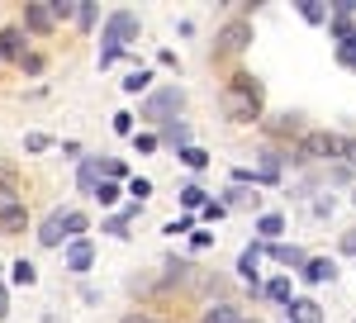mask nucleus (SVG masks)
Returning a JSON list of instances; mask_svg holds the SVG:
<instances>
[{"instance_id": "nucleus-1", "label": "nucleus", "mask_w": 356, "mask_h": 323, "mask_svg": "<svg viewBox=\"0 0 356 323\" xmlns=\"http://www.w3.org/2000/svg\"><path fill=\"white\" fill-rule=\"evenodd\" d=\"M219 109H223V119H233V124H257L261 109H266V90H261V81L247 77V72H233V77L223 81Z\"/></svg>"}, {"instance_id": "nucleus-2", "label": "nucleus", "mask_w": 356, "mask_h": 323, "mask_svg": "<svg viewBox=\"0 0 356 323\" xmlns=\"http://www.w3.org/2000/svg\"><path fill=\"white\" fill-rule=\"evenodd\" d=\"M138 33H143V19H138L134 10H114L110 19H105V29H100V43H105L100 48V72L114 67L129 43H138Z\"/></svg>"}, {"instance_id": "nucleus-3", "label": "nucleus", "mask_w": 356, "mask_h": 323, "mask_svg": "<svg viewBox=\"0 0 356 323\" xmlns=\"http://www.w3.org/2000/svg\"><path fill=\"white\" fill-rule=\"evenodd\" d=\"M181 109H186V90H181V86H166V90H152V95L138 105V114H143L147 124H171Z\"/></svg>"}, {"instance_id": "nucleus-4", "label": "nucleus", "mask_w": 356, "mask_h": 323, "mask_svg": "<svg viewBox=\"0 0 356 323\" xmlns=\"http://www.w3.org/2000/svg\"><path fill=\"white\" fill-rule=\"evenodd\" d=\"M337 148H342L337 134L309 129V134H300V143H295V162H328V157H337Z\"/></svg>"}, {"instance_id": "nucleus-5", "label": "nucleus", "mask_w": 356, "mask_h": 323, "mask_svg": "<svg viewBox=\"0 0 356 323\" xmlns=\"http://www.w3.org/2000/svg\"><path fill=\"white\" fill-rule=\"evenodd\" d=\"M0 233H5V238H19V233H29L24 190H0Z\"/></svg>"}, {"instance_id": "nucleus-6", "label": "nucleus", "mask_w": 356, "mask_h": 323, "mask_svg": "<svg viewBox=\"0 0 356 323\" xmlns=\"http://www.w3.org/2000/svg\"><path fill=\"white\" fill-rule=\"evenodd\" d=\"M247 43H252V19H228L219 29V38H214V53L238 57V53H247Z\"/></svg>"}, {"instance_id": "nucleus-7", "label": "nucleus", "mask_w": 356, "mask_h": 323, "mask_svg": "<svg viewBox=\"0 0 356 323\" xmlns=\"http://www.w3.org/2000/svg\"><path fill=\"white\" fill-rule=\"evenodd\" d=\"M62 267L72 271V276H86V271L95 267V242L90 238H72L62 247Z\"/></svg>"}, {"instance_id": "nucleus-8", "label": "nucleus", "mask_w": 356, "mask_h": 323, "mask_svg": "<svg viewBox=\"0 0 356 323\" xmlns=\"http://www.w3.org/2000/svg\"><path fill=\"white\" fill-rule=\"evenodd\" d=\"M29 53V33L19 24H5L0 29V62H24Z\"/></svg>"}, {"instance_id": "nucleus-9", "label": "nucleus", "mask_w": 356, "mask_h": 323, "mask_svg": "<svg viewBox=\"0 0 356 323\" xmlns=\"http://www.w3.org/2000/svg\"><path fill=\"white\" fill-rule=\"evenodd\" d=\"M332 276H337V262H332V257H309V262L300 267L304 285H323V281H332Z\"/></svg>"}, {"instance_id": "nucleus-10", "label": "nucleus", "mask_w": 356, "mask_h": 323, "mask_svg": "<svg viewBox=\"0 0 356 323\" xmlns=\"http://www.w3.org/2000/svg\"><path fill=\"white\" fill-rule=\"evenodd\" d=\"M261 252H266V242H247L243 257H238V276H243L252 290H261V285H257V267H261Z\"/></svg>"}, {"instance_id": "nucleus-11", "label": "nucleus", "mask_w": 356, "mask_h": 323, "mask_svg": "<svg viewBox=\"0 0 356 323\" xmlns=\"http://www.w3.org/2000/svg\"><path fill=\"white\" fill-rule=\"evenodd\" d=\"M24 33H53V15H48V0H38V5H24Z\"/></svg>"}, {"instance_id": "nucleus-12", "label": "nucleus", "mask_w": 356, "mask_h": 323, "mask_svg": "<svg viewBox=\"0 0 356 323\" xmlns=\"http://www.w3.org/2000/svg\"><path fill=\"white\" fill-rule=\"evenodd\" d=\"M143 214V205H124L119 214H110L105 219V228L100 233H110V238H129V228H134V219Z\"/></svg>"}, {"instance_id": "nucleus-13", "label": "nucleus", "mask_w": 356, "mask_h": 323, "mask_svg": "<svg viewBox=\"0 0 356 323\" xmlns=\"http://www.w3.org/2000/svg\"><path fill=\"white\" fill-rule=\"evenodd\" d=\"M266 252H271L280 267H290V271H300L309 257H304V247H295V242H266Z\"/></svg>"}, {"instance_id": "nucleus-14", "label": "nucleus", "mask_w": 356, "mask_h": 323, "mask_svg": "<svg viewBox=\"0 0 356 323\" xmlns=\"http://www.w3.org/2000/svg\"><path fill=\"white\" fill-rule=\"evenodd\" d=\"M86 228H90V219H86V210H62V242L86 238Z\"/></svg>"}, {"instance_id": "nucleus-15", "label": "nucleus", "mask_w": 356, "mask_h": 323, "mask_svg": "<svg viewBox=\"0 0 356 323\" xmlns=\"http://www.w3.org/2000/svg\"><path fill=\"white\" fill-rule=\"evenodd\" d=\"M162 143H171V148H176V152H181V148H191V124H186V119H171V124H162Z\"/></svg>"}, {"instance_id": "nucleus-16", "label": "nucleus", "mask_w": 356, "mask_h": 323, "mask_svg": "<svg viewBox=\"0 0 356 323\" xmlns=\"http://www.w3.org/2000/svg\"><path fill=\"white\" fill-rule=\"evenodd\" d=\"M261 295L275 299V304H290V299H295V281H290V276H271V281L261 285Z\"/></svg>"}, {"instance_id": "nucleus-17", "label": "nucleus", "mask_w": 356, "mask_h": 323, "mask_svg": "<svg viewBox=\"0 0 356 323\" xmlns=\"http://www.w3.org/2000/svg\"><path fill=\"white\" fill-rule=\"evenodd\" d=\"M285 319H295V323H323V314H318V304H314V299H290V304H285Z\"/></svg>"}, {"instance_id": "nucleus-18", "label": "nucleus", "mask_w": 356, "mask_h": 323, "mask_svg": "<svg viewBox=\"0 0 356 323\" xmlns=\"http://www.w3.org/2000/svg\"><path fill=\"white\" fill-rule=\"evenodd\" d=\"M195 323H243V309L238 304H209Z\"/></svg>"}, {"instance_id": "nucleus-19", "label": "nucleus", "mask_w": 356, "mask_h": 323, "mask_svg": "<svg viewBox=\"0 0 356 323\" xmlns=\"http://www.w3.org/2000/svg\"><path fill=\"white\" fill-rule=\"evenodd\" d=\"M38 242L43 247H62V210H53V214L38 223Z\"/></svg>"}, {"instance_id": "nucleus-20", "label": "nucleus", "mask_w": 356, "mask_h": 323, "mask_svg": "<svg viewBox=\"0 0 356 323\" xmlns=\"http://www.w3.org/2000/svg\"><path fill=\"white\" fill-rule=\"evenodd\" d=\"M285 233V214H261L257 219V242H280Z\"/></svg>"}, {"instance_id": "nucleus-21", "label": "nucleus", "mask_w": 356, "mask_h": 323, "mask_svg": "<svg viewBox=\"0 0 356 323\" xmlns=\"http://www.w3.org/2000/svg\"><path fill=\"white\" fill-rule=\"evenodd\" d=\"M76 186L90 195V190L100 186V157H81V171H76Z\"/></svg>"}, {"instance_id": "nucleus-22", "label": "nucleus", "mask_w": 356, "mask_h": 323, "mask_svg": "<svg viewBox=\"0 0 356 323\" xmlns=\"http://www.w3.org/2000/svg\"><path fill=\"white\" fill-rule=\"evenodd\" d=\"M119 195H124L119 181H100V186L90 190V200H100V210H114V205H119Z\"/></svg>"}, {"instance_id": "nucleus-23", "label": "nucleus", "mask_w": 356, "mask_h": 323, "mask_svg": "<svg viewBox=\"0 0 356 323\" xmlns=\"http://www.w3.org/2000/svg\"><path fill=\"white\" fill-rule=\"evenodd\" d=\"M10 281H15V285H33V281H38V267H33L29 257H19V262H10Z\"/></svg>"}, {"instance_id": "nucleus-24", "label": "nucleus", "mask_w": 356, "mask_h": 323, "mask_svg": "<svg viewBox=\"0 0 356 323\" xmlns=\"http://www.w3.org/2000/svg\"><path fill=\"white\" fill-rule=\"evenodd\" d=\"M147 86H152V72H147V67H134V72L124 77V90H129V95H143Z\"/></svg>"}, {"instance_id": "nucleus-25", "label": "nucleus", "mask_w": 356, "mask_h": 323, "mask_svg": "<svg viewBox=\"0 0 356 323\" xmlns=\"http://www.w3.org/2000/svg\"><path fill=\"white\" fill-rule=\"evenodd\" d=\"M233 205H252V210H257V205H261V195H252L247 186H233L228 195H223V210H233Z\"/></svg>"}, {"instance_id": "nucleus-26", "label": "nucleus", "mask_w": 356, "mask_h": 323, "mask_svg": "<svg viewBox=\"0 0 356 323\" xmlns=\"http://www.w3.org/2000/svg\"><path fill=\"white\" fill-rule=\"evenodd\" d=\"M300 15L309 24H328V5L323 0H300Z\"/></svg>"}, {"instance_id": "nucleus-27", "label": "nucleus", "mask_w": 356, "mask_h": 323, "mask_svg": "<svg viewBox=\"0 0 356 323\" xmlns=\"http://www.w3.org/2000/svg\"><path fill=\"white\" fill-rule=\"evenodd\" d=\"M176 157L186 162V166H191V171H204V166H209V152H204V148H195V143H191V148H181V152H176Z\"/></svg>"}, {"instance_id": "nucleus-28", "label": "nucleus", "mask_w": 356, "mask_h": 323, "mask_svg": "<svg viewBox=\"0 0 356 323\" xmlns=\"http://www.w3.org/2000/svg\"><path fill=\"white\" fill-rule=\"evenodd\" d=\"M95 19H100V5H95V0H76V24L95 29Z\"/></svg>"}, {"instance_id": "nucleus-29", "label": "nucleus", "mask_w": 356, "mask_h": 323, "mask_svg": "<svg viewBox=\"0 0 356 323\" xmlns=\"http://www.w3.org/2000/svg\"><path fill=\"white\" fill-rule=\"evenodd\" d=\"M48 15H53V24L57 19H76V0H48Z\"/></svg>"}, {"instance_id": "nucleus-30", "label": "nucleus", "mask_w": 356, "mask_h": 323, "mask_svg": "<svg viewBox=\"0 0 356 323\" xmlns=\"http://www.w3.org/2000/svg\"><path fill=\"white\" fill-rule=\"evenodd\" d=\"M181 205H186V210H204V190L195 186V181H191V186H181Z\"/></svg>"}, {"instance_id": "nucleus-31", "label": "nucleus", "mask_w": 356, "mask_h": 323, "mask_svg": "<svg viewBox=\"0 0 356 323\" xmlns=\"http://www.w3.org/2000/svg\"><path fill=\"white\" fill-rule=\"evenodd\" d=\"M0 190H19V166L15 162H0Z\"/></svg>"}, {"instance_id": "nucleus-32", "label": "nucleus", "mask_w": 356, "mask_h": 323, "mask_svg": "<svg viewBox=\"0 0 356 323\" xmlns=\"http://www.w3.org/2000/svg\"><path fill=\"white\" fill-rule=\"evenodd\" d=\"M271 134H275V138H285V134L295 138V134H300V119H295V114H280V119L271 124Z\"/></svg>"}, {"instance_id": "nucleus-33", "label": "nucleus", "mask_w": 356, "mask_h": 323, "mask_svg": "<svg viewBox=\"0 0 356 323\" xmlns=\"http://www.w3.org/2000/svg\"><path fill=\"white\" fill-rule=\"evenodd\" d=\"M129 195H134V205H143V200L152 195V181H147V176H134V181H129Z\"/></svg>"}, {"instance_id": "nucleus-34", "label": "nucleus", "mask_w": 356, "mask_h": 323, "mask_svg": "<svg viewBox=\"0 0 356 323\" xmlns=\"http://www.w3.org/2000/svg\"><path fill=\"white\" fill-rule=\"evenodd\" d=\"M19 67H24L29 77H43V67H48V57H43V53H24V62H19Z\"/></svg>"}, {"instance_id": "nucleus-35", "label": "nucleus", "mask_w": 356, "mask_h": 323, "mask_svg": "<svg viewBox=\"0 0 356 323\" xmlns=\"http://www.w3.org/2000/svg\"><path fill=\"white\" fill-rule=\"evenodd\" d=\"M48 148H53L48 134H24V152H48Z\"/></svg>"}, {"instance_id": "nucleus-36", "label": "nucleus", "mask_w": 356, "mask_h": 323, "mask_svg": "<svg viewBox=\"0 0 356 323\" xmlns=\"http://www.w3.org/2000/svg\"><path fill=\"white\" fill-rule=\"evenodd\" d=\"M114 134H124V138H134L138 129H134V114H129V109H119V114H114Z\"/></svg>"}, {"instance_id": "nucleus-37", "label": "nucleus", "mask_w": 356, "mask_h": 323, "mask_svg": "<svg viewBox=\"0 0 356 323\" xmlns=\"http://www.w3.org/2000/svg\"><path fill=\"white\" fill-rule=\"evenodd\" d=\"M191 228H195V214H181V219H171L162 233H171V238H176V233H191Z\"/></svg>"}, {"instance_id": "nucleus-38", "label": "nucleus", "mask_w": 356, "mask_h": 323, "mask_svg": "<svg viewBox=\"0 0 356 323\" xmlns=\"http://www.w3.org/2000/svg\"><path fill=\"white\" fill-rule=\"evenodd\" d=\"M134 148H138V152H157L162 138H157V134H134Z\"/></svg>"}, {"instance_id": "nucleus-39", "label": "nucleus", "mask_w": 356, "mask_h": 323, "mask_svg": "<svg viewBox=\"0 0 356 323\" xmlns=\"http://www.w3.org/2000/svg\"><path fill=\"white\" fill-rule=\"evenodd\" d=\"M337 62H342V67H356V33L342 43V48H337Z\"/></svg>"}, {"instance_id": "nucleus-40", "label": "nucleus", "mask_w": 356, "mask_h": 323, "mask_svg": "<svg viewBox=\"0 0 356 323\" xmlns=\"http://www.w3.org/2000/svg\"><path fill=\"white\" fill-rule=\"evenodd\" d=\"M337 157L347 162V166H356V134H347V138H342V148H337Z\"/></svg>"}, {"instance_id": "nucleus-41", "label": "nucleus", "mask_w": 356, "mask_h": 323, "mask_svg": "<svg viewBox=\"0 0 356 323\" xmlns=\"http://www.w3.org/2000/svg\"><path fill=\"white\" fill-rule=\"evenodd\" d=\"M223 214H228V210H223V200H204V219H209V223H219Z\"/></svg>"}, {"instance_id": "nucleus-42", "label": "nucleus", "mask_w": 356, "mask_h": 323, "mask_svg": "<svg viewBox=\"0 0 356 323\" xmlns=\"http://www.w3.org/2000/svg\"><path fill=\"white\" fill-rule=\"evenodd\" d=\"M119 323H166V319H152V314H143V309H134V314H124Z\"/></svg>"}, {"instance_id": "nucleus-43", "label": "nucleus", "mask_w": 356, "mask_h": 323, "mask_svg": "<svg viewBox=\"0 0 356 323\" xmlns=\"http://www.w3.org/2000/svg\"><path fill=\"white\" fill-rule=\"evenodd\" d=\"M342 252H352V257H356V228H347V233H342Z\"/></svg>"}, {"instance_id": "nucleus-44", "label": "nucleus", "mask_w": 356, "mask_h": 323, "mask_svg": "<svg viewBox=\"0 0 356 323\" xmlns=\"http://www.w3.org/2000/svg\"><path fill=\"white\" fill-rule=\"evenodd\" d=\"M352 205H356V190H352Z\"/></svg>"}, {"instance_id": "nucleus-45", "label": "nucleus", "mask_w": 356, "mask_h": 323, "mask_svg": "<svg viewBox=\"0 0 356 323\" xmlns=\"http://www.w3.org/2000/svg\"><path fill=\"white\" fill-rule=\"evenodd\" d=\"M243 323H257V319H243Z\"/></svg>"}, {"instance_id": "nucleus-46", "label": "nucleus", "mask_w": 356, "mask_h": 323, "mask_svg": "<svg viewBox=\"0 0 356 323\" xmlns=\"http://www.w3.org/2000/svg\"><path fill=\"white\" fill-rule=\"evenodd\" d=\"M0 314H5V304H0Z\"/></svg>"}, {"instance_id": "nucleus-47", "label": "nucleus", "mask_w": 356, "mask_h": 323, "mask_svg": "<svg viewBox=\"0 0 356 323\" xmlns=\"http://www.w3.org/2000/svg\"><path fill=\"white\" fill-rule=\"evenodd\" d=\"M352 323H356V319H352Z\"/></svg>"}]
</instances>
